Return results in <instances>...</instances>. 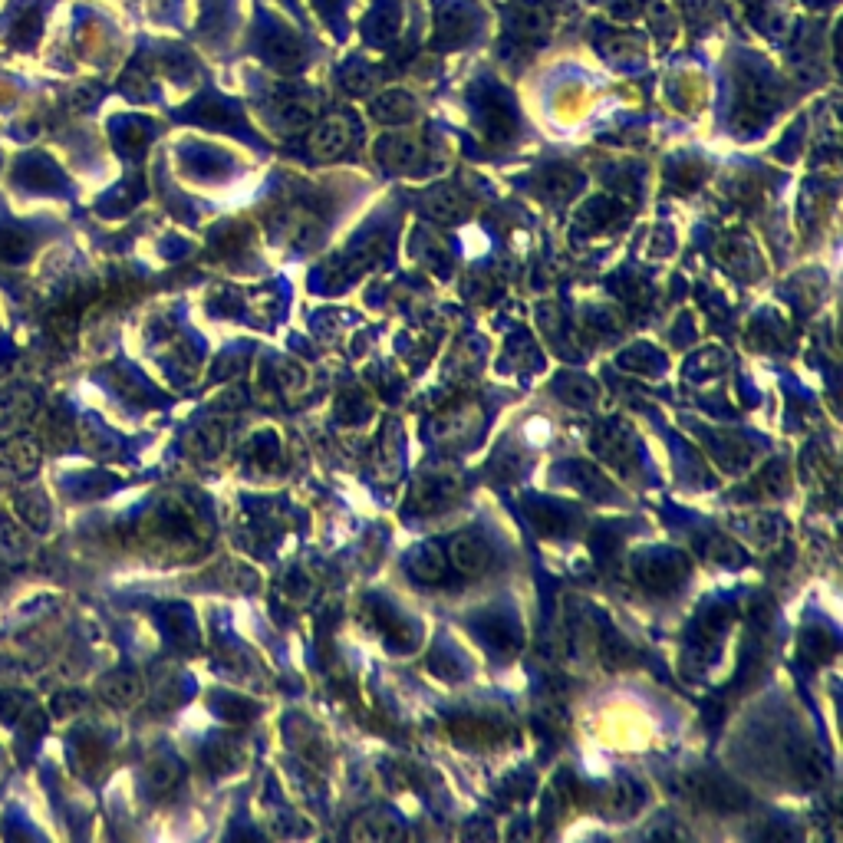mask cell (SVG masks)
Instances as JSON below:
<instances>
[{"label": "cell", "mask_w": 843, "mask_h": 843, "mask_svg": "<svg viewBox=\"0 0 843 843\" xmlns=\"http://www.w3.org/2000/svg\"><path fill=\"white\" fill-rule=\"evenodd\" d=\"M412 570H415V577H422L425 583H438L445 577V554H438L435 547H425V550H419V557L412 560Z\"/></svg>", "instance_id": "cell-5"}, {"label": "cell", "mask_w": 843, "mask_h": 843, "mask_svg": "<svg viewBox=\"0 0 843 843\" xmlns=\"http://www.w3.org/2000/svg\"><path fill=\"white\" fill-rule=\"evenodd\" d=\"M399 834V827L396 824H389L386 817H363L359 824L353 827V837L356 840H382V837H396Z\"/></svg>", "instance_id": "cell-6"}, {"label": "cell", "mask_w": 843, "mask_h": 843, "mask_svg": "<svg viewBox=\"0 0 843 843\" xmlns=\"http://www.w3.org/2000/svg\"><path fill=\"white\" fill-rule=\"evenodd\" d=\"M350 142H353L350 122H346L343 116H330V119H323L317 129H313L310 152L317 155V159H323V162H333V159H340L346 149H350Z\"/></svg>", "instance_id": "cell-1"}, {"label": "cell", "mask_w": 843, "mask_h": 843, "mask_svg": "<svg viewBox=\"0 0 843 843\" xmlns=\"http://www.w3.org/2000/svg\"><path fill=\"white\" fill-rule=\"evenodd\" d=\"M373 116L382 119V122H406V119L415 116V103L406 93H386V96L376 99Z\"/></svg>", "instance_id": "cell-4"}, {"label": "cell", "mask_w": 843, "mask_h": 843, "mask_svg": "<svg viewBox=\"0 0 843 843\" xmlns=\"http://www.w3.org/2000/svg\"><path fill=\"white\" fill-rule=\"evenodd\" d=\"M491 547L485 537L478 534H458L452 537V544H448V560L455 564V570L468 573V577H478V573H485L491 567Z\"/></svg>", "instance_id": "cell-2"}, {"label": "cell", "mask_w": 843, "mask_h": 843, "mask_svg": "<svg viewBox=\"0 0 843 843\" xmlns=\"http://www.w3.org/2000/svg\"><path fill=\"white\" fill-rule=\"evenodd\" d=\"M376 155L382 159V165L402 172V168H409L422 159V139L415 136V132H389V136L379 142Z\"/></svg>", "instance_id": "cell-3"}]
</instances>
